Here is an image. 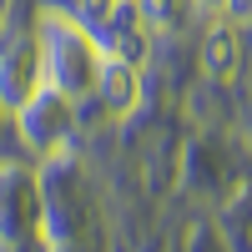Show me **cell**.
Here are the masks:
<instances>
[{"mask_svg": "<svg viewBox=\"0 0 252 252\" xmlns=\"http://www.w3.org/2000/svg\"><path fill=\"white\" fill-rule=\"evenodd\" d=\"M40 91H46L40 46H10L5 61H0V101H5L10 111H26Z\"/></svg>", "mask_w": 252, "mask_h": 252, "instance_id": "cell-2", "label": "cell"}, {"mask_svg": "<svg viewBox=\"0 0 252 252\" xmlns=\"http://www.w3.org/2000/svg\"><path fill=\"white\" fill-rule=\"evenodd\" d=\"M252 15V0H227V10H222V20H247Z\"/></svg>", "mask_w": 252, "mask_h": 252, "instance_id": "cell-7", "label": "cell"}, {"mask_svg": "<svg viewBox=\"0 0 252 252\" xmlns=\"http://www.w3.org/2000/svg\"><path fill=\"white\" fill-rule=\"evenodd\" d=\"M141 20H152L157 31H177L182 20V0H141Z\"/></svg>", "mask_w": 252, "mask_h": 252, "instance_id": "cell-5", "label": "cell"}, {"mask_svg": "<svg viewBox=\"0 0 252 252\" xmlns=\"http://www.w3.org/2000/svg\"><path fill=\"white\" fill-rule=\"evenodd\" d=\"M202 71L212 81H237V71H242V31H237V20H217V26L207 31Z\"/></svg>", "mask_w": 252, "mask_h": 252, "instance_id": "cell-4", "label": "cell"}, {"mask_svg": "<svg viewBox=\"0 0 252 252\" xmlns=\"http://www.w3.org/2000/svg\"><path fill=\"white\" fill-rule=\"evenodd\" d=\"M40 66H46V91L61 101H86L96 91V71H101V40L91 26L51 10L40 20Z\"/></svg>", "mask_w": 252, "mask_h": 252, "instance_id": "cell-1", "label": "cell"}, {"mask_svg": "<svg viewBox=\"0 0 252 252\" xmlns=\"http://www.w3.org/2000/svg\"><path fill=\"white\" fill-rule=\"evenodd\" d=\"M197 10H207V15H222V10H227V0H197Z\"/></svg>", "mask_w": 252, "mask_h": 252, "instance_id": "cell-8", "label": "cell"}, {"mask_svg": "<svg viewBox=\"0 0 252 252\" xmlns=\"http://www.w3.org/2000/svg\"><path fill=\"white\" fill-rule=\"evenodd\" d=\"M91 96H101V106H106L111 116H131L136 101H141V66H131V61H121L116 51H106Z\"/></svg>", "mask_w": 252, "mask_h": 252, "instance_id": "cell-3", "label": "cell"}, {"mask_svg": "<svg viewBox=\"0 0 252 252\" xmlns=\"http://www.w3.org/2000/svg\"><path fill=\"white\" fill-rule=\"evenodd\" d=\"M5 15H10V0H0V26H5Z\"/></svg>", "mask_w": 252, "mask_h": 252, "instance_id": "cell-9", "label": "cell"}, {"mask_svg": "<svg viewBox=\"0 0 252 252\" xmlns=\"http://www.w3.org/2000/svg\"><path fill=\"white\" fill-rule=\"evenodd\" d=\"M116 10H121V0H81V26H91V31H111Z\"/></svg>", "mask_w": 252, "mask_h": 252, "instance_id": "cell-6", "label": "cell"}]
</instances>
